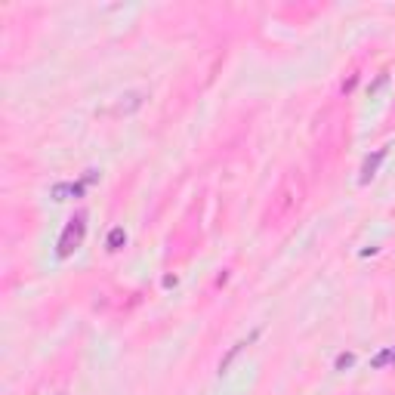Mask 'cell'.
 Instances as JSON below:
<instances>
[{
  "instance_id": "obj_3",
  "label": "cell",
  "mask_w": 395,
  "mask_h": 395,
  "mask_svg": "<svg viewBox=\"0 0 395 395\" xmlns=\"http://www.w3.org/2000/svg\"><path fill=\"white\" fill-rule=\"evenodd\" d=\"M244 346H247V340H241V343H235V346H232V349H229V355H226V359L220 361V374H226V370H229V365H232V361L238 359V352H241Z\"/></svg>"
},
{
  "instance_id": "obj_2",
  "label": "cell",
  "mask_w": 395,
  "mask_h": 395,
  "mask_svg": "<svg viewBox=\"0 0 395 395\" xmlns=\"http://www.w3.org/2000/svg\"><path fill=\"white\" fill-rule=\"evenodd\" d=\"M142 102H145V93H127V96H121L114 114H133L136 108H142Z\"/></svg>"
},
{
  "instance_id": "obj_6",
  "label": "cell",
  "mask_w": 395,
  "mask_h": 395,
  "mask_svg": "<svg viewBox=\"0 0 395 395\" xmlns=\"http://www.w3.org/2000/svg\"><path fill=\"white\" fill-rule=\"evenodd\" d=\"M352 365V355H340L337 359V368H349Z\"/></svg>"
},
{
  "instance_id": "obj_1",
  "label": "cell",
  "mask_w": 395,
  "mask_h": 395,
  "mask_svg": "<svg viewBox=\"0 0 395 395\" xmlns=\"http://www.w3.org/2000/svg\"><path fill=\"white\" fill-rule=\"evenodd\" d=\"M83 235H87V216L77 213L74 220L65 226V232H62V238H59V257H62V260L72 257V250H77V247H81Z\"/></svg>"
},
{
  "instance_id": "obj_5",
  "label": "cell",
  "mask_w": 395,
  "mask_h": 395,
  "mask_svg": "<svg viewBox=\"0 0 395 395\" xmlns=\"http://www.w3.org/2000/svg\"><path fill=\"white\" fill-rule=\"evenodd\" d=\"M383 158H386V152H377V154H374V161H368V164H365V176H361V180L368 182L370 176H374V170H377V164H380Z\"/></svg>"
},
{
  "instance_id": "obj_4",
  "label": "cell",
  "mask_w": 395,
  "mask_h": 395,
  "mask_svg": "<svg viewBox=\"0 0 395 395\" xmlns=\"http://www.w3.org/2000/svg\"><path fill=\"white\" fill-rule=\"evenodd\" d=\"M127 241V235H123V229H114L112 235H108V250H121V244Z\"/></svg>"
}]
</instances>
